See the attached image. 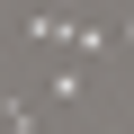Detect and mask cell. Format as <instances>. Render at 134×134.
<instances>
[{
  "instance_id": "cell-1",
  "label": "cell",
  "mask_w": 134,
  "mask_h": 134,
  "mask_svg": "<svg viewBox=\"0 0 134 134\" xmlns=\"http://www.w3.org/2000/svg\"><path fill=\"white\" fill-rule=\"evenodd\" d=\"M0 134H54V125H45V107H27V98L9 90V98H0Z\"/></svg>"
}]
</instances>
